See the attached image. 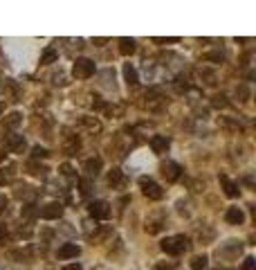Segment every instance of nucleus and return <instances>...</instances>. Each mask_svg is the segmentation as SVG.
Wrapping results in <instances>:
<instances>
[{
  "mask_svg": "<svg viewBox=\"0 0 256 270\" xmlns=\"http://www.w3.org/2000/svg\"><path fill=\"white\" fill-rule=\"evenodd\" d=\"M159 248H162L166 255L180 257V255H184V252L189 250V239L184 234H175V236H169V239L162 241V246Z\"/></svg>",
  "mask_w": 256,
  "mask_h": 270,
  "instance_id": "f257e3e1",
  "label": "nucleus"
},
{
  "mask_svg": "<svg viewBox=\"0 0 256 270\" xmlns=\"http://www.w3.org/2000/svg\"><path fill=\"white\" fill-rule=\"evenodd\" d=\"M95 61L92 59H86V56H81V59L74 61V68H72V74L77 79H90L92 74H95Z\"/></svg>",
  "mask_w": 256,
  "mask_h": 270,
  "instance_id": "f03ea898",
  "label": "nucleus"
},
{
  "mask_svg": "<svg viewBox=\"0 0 256 270\" xmlns=\"http://www.w3.org/2000/svg\"><path fill=\"white\" fill-rule=\"evenodd\" d=\"M140 187H142V192H144V196H146V198H151V201H159V198L164 196V192H162V187H159L155 180L146 178V176H142V178H140Z\"/></svg>",
  "mask_w": 256,
  "mask_h": 270,
  "instance_id": "7ed1b4c3",
  "label": "nucleus"
},
{
  "mask_svg": "<svg viewBox=\"0 0 256 270\" xmlns=\"http://www.w3.org/2000/svg\"><path fill=\"white\" fill-rule=\"evenodd\" d=\"M88 212H90L92 218L103 221V218H108V216H110V205H108L106 201H92L90 205H88Z\"/></svg>",
  "mask_w": 256,
  "mask_h": 270,
  "instance_id": "20e7f679",
  "label": "nucleus"
},
{
  "mask_svg": "<svg viewBox=\"0 0 256 270\" xmlns=\"http://www.w3.org/2000/svg\"><path fill=\"white\" fill-rule=\"evenodd\" d=\"M159 171H162V176L166 178V182H175L180 176H182V167H180L178 162H162V167H159Z\"/></svg>",
  "mask_w": 256,
  "mask_h": 270,
  "instance_id": "39448f33",
  "label": "nucleus"
},
{
  "mask_svg": "<svg viewBox=\"0 0 256 270\" xmlns=\"http://www.w3.org/2000/svg\"><path fill=\"white\" fill-rule=\"evenodd\" d=\"M39 214H41V218H45V221H56V218H61V214H63V205L56 201H52V203H48L43 210H39Z\"/></svg>",
  "mask_w": 256,
  "mask_h": 270,
  "instance_id": "423d86ee",
  "label": "nucleus"
},
{
  "mask_svg": "<svg viewBox=\"0 0 256 270\" xmlns=\"http://www.w3.org/2000/svg\"><path fill=\"white\" fill-rule=\"evenodd\" d=\"M56 255H58V259H77V257L81 255V248H79L77 243H63Z\"/></svg>",
  "mask_w": 256,
  "mask_h": 270,
  "instance_id": "0eeeda50",
  "label": "nucleus"
},
{
  "mask_svg": "<svg viewBox=\"0 0 256 270\" xmlns=\"http://www.w3.org/2000/svg\"><path fill=\"white\" fill-rule=\"evenodd\" d=\"M5 149L9 153H23L25 151V138L23 135H9L5 140Z\"/></svg>",
  "mask_w": 256,
  "mask_h": 270,
  "instance_id": "6e6552de",
  "label": "nucleus"
},
{
  "mask_svg": "<svg viewBox=\"0 0 256 270\" xmlns=\"http://www.w3.org/2000/svg\"><path fill=\"white\" fill-rule=\"evenodd\" d=\"M146 99H149V102H146V106H149L151 110H159V108L164 106V97H162V93H159L157 88L149 90V93H146Z\"/></svg>",
  "mask_w": 256,
  "mask_h": 270,
  "instance_id": "1a4fd4ad",
  "label": "nucleus"
},
{
  "mask_svg": "<svg viewBox=\"0 0 256 270\" xmlns=\"http://www.w3.org/2000/svg\"><path fill=\"white\" fill-rule=\"evenodd\" d=\"M171 147V140L166 138V135H153L151 138V149H153L155 153H166Z\"/></svg>",
  "mask_w": 256,
  "mask_h": 270,
  "instance_id": "9d476101",
  "label": "nucleus"
},
{
  "mask_svg": "<svg viewBox=\"0 0 256 270\" xmlns=\"http://www.w3.org/2000/svg\"><path fill=\"white\" fill-rule=\"evenodd\" d=\"M225 221H227L229 225H241V223L245 221V214H243L241 207H229V210L225 212Z\"/></svg>",
  "mask_w": 256,
  "mask_h": 270,
  "instance_id": "9b49d317",
  "label": "nucleus"
},
{
  "mask_svg": "<svg viewBox=\"0 0 256 270\" xmlns=\"http://www.w3.org/2000/svg\"><path fill=\"white\" fill-rule=\"evenodd\" d=\"M79 149H81V140H79V135H68V138H65V144H63V151L68 153V156H77Z\"/></svg>",
  "mask_w": 256,
  "mask_h": 270,
  "instance_id": "f8f14e48",
  "label": "nucleus"
},
{
  "mask_svg": "<svg viewBox=\"0 0 256 270\" xmlns=\"http://www.w3.org/2000/svg\"><path fill=\"white\" fill-rule=\"evenodd\" d=\"M102 167H103L102 158H90V160H86V164H83V169L88 171V176H97V173L102 171Z\"/></svg>",
  "mask_w": 256,
  "mask_h": 270,
  "instance_id": "ddd939ff",
  "label": "nucleus"
},
{
  "mask_svg": "<svg viewBox=\"0 0 256 270\" xmlns=\"http://www.w3.org/2000/svg\"><path fill=\"white\" fill-rule=\"evenodd\" d=\"M220 185H222V189H225V194H227L229 198H236V196H238V192H241L236 182L229 180L227 176H220Z\"/></svg>",
  "mask_w": 256,
  "mask_h": 270,
  "instance_id": "4468645a",
  "label": "nucleus"
},
{
  "mask_svg": "<svg viewBox=\"0 0 256 270\" xmlns=\"http://www.w3.org/2000/svg\"><path fill=\"white\" fill-rule=\"evenodd\" d=\"M135 50H137V43L133 39H119V52L124 54V56H131V54H135Z\"/></svg>",
  "mask_w": 256,
  "mask_h": 270,
  "instance_id": "2eb2a0df",
  "label": "nucleus"
},
{
  "mask_svg": "<svg viewBox=\"0 0 256 270\" xmlns=\"http://www.w3.org/2000/svg\"><path fill=\"white\" fill-rule=\"evenodd\" d=\"M124 79H126V84H128V86H137V84H140L137 70L133 68L131 63H126V65H124Z\"/></svg>",
  "mask_w": 256,
  "mask_h": 270,
  "instance_id": "dca6fc26",
  "label": "nucleus"
},
{
  "mask_svg": "<svg viewBox=\"0 0 256 270\" xmlns=\"http://www.w3.org/2000/svg\"><path fill=\"white\" fill-rule=\"evenodd\" d=\"M110 234H112V227L110 225H102L97 232H95V234L90 236V239H92V243H103V241H106Z\"/></svg>",
  "mask_w": 256,
  "mask_h": 270,
  "instance_id": "f3484780",
  "label": "nucleus"
},
{
  "mask_svg": "<svg viewBox=\"0 0 256 270\" xmlns=\"http://www.w3.org/2000/svg\"><path fill=\"white\" fill-rule=\"evenodd\" d=\"M81 126L88 128L90 133H99L102 131V122L97 117H81Z\"/></svg>",
  "mask_w": 256,
  "mask_h": 270,
  "instance_id": "a211bd4d",
  "label": "nucleus"
},
{
  "mask_svg": "<svg viewBox=\"0 0 256 270\" xmlns=\"http://www.w3.org/2000/svg\"><path fill=\"white\" fill-rule=\"evenodd\" d=\"M58 59V52L54 48H48V50H43V54H41V63L43 65H50V63H54V61Z\"/></svg>",
  "mask_w": 256,
  "mask_h": 270,
  "instance_id": "6ab92c4d",
  "label": "nucleus"
},
{
  "mask_svg": "<svg viewBox=\"0 0 256 270\" xmlns=\"http://www.w3.org/2000/svg\"><path fill=\"white\" fill-rule=\"evenodd\" d=\"M16 171L14 167H7V169H0V185H9L11 180H14Z\"/></svg>",
  "mask_w": 256,
  "mask_h": 270,
  "instance_id": "aec40b11",
  "label": "nucleus"
},
{
  "mask_svg": "<svg viewBox=\"0 0 256 270\" xmlns=\"http://www.w3.org/2000/svg\"><path fill=\"white\" fill-rule=\"evenodd\" d=\"M198 74H200V79H207V81H205L207 86H213V84H216V72H213V70L198 68Z\"/></svg>",
  "mask_w": 256,
  "mask_h": 270,
  "instance_id": "412c9836",
  "label": "nucleus"
},
{
  "mask_svg": "<svg viewBox=\"0 0 256 270\" xmlns=\"http://www.w3.org/2000/svg\"><path fill=\"white\" fill-rule=\"evenodd\" d=\"M218 124H220V126L222 128H229V131H243V126H241V124H238V122H232V119H229V117H220V119H218Z\"/></svg>",
  "mask_w": 256,
  "mask_h": 270,
  "instance_id": "4be33fe9",
  "label": "nucleus"
},
{
  "mask_svg": "<svg viewBox=\"0 0 256 270\" xmlns=\"http://www.w3.org/2000/svg\"><path fill=\"white\" fill-rule=\"evenodd\" d=\"M121 180H124V176H121L119 169H112V171H108V185H110V187L121 185Z\"/></svg>",
  "mask_w": 256,
  "mask_h": 270,
  "instance_id": "5701e85b",
  "label": "nucleus"
},
{
  "mask_svg": "<svg viewBox=\"0 0 256 270\" xmlns=\"http://www.w3.org/2000/svg\"><path fill=\"white\" fill-rule=\"evenodd\" d=\"M207 257L205 255H200V257H196L194 261H191V270H207Z\"/></svg>",
  "mask_w": 256,
  "mask_h": 270,
  "instance_id": "b1692460",
  "label": "nucleus"
},
{
  "mask_svg": "<svg viewBox=\"0 0 256 270\" xmlns=\"http://www.w3.org/2000/svg\"><path fill=\"white\" fill-rule=\"evenodd\" d=\"M20 119H23V115L20 113H11L9 117L5 119V128H16L20 124Z\"/></svg>",
  "mask_w": 256,
  "mask_h": 270,
  "instance_id": "393cba45",
  "label": "nucleus"
},
{
  "mask_svg": "<svg viewBox=\"0 0 256 270\" xmlns=\"http://www.w3.org/2000/svg\"><path fill=\"white\" fill-rule=\"evenodd\" d=\"M203 61H213V63H222L225 61V54L222 52H209L203 56Z\"/></svg>",
  "mask_w": 256,
  "mask_h": 270,
  "instance_id": "a878e982",
  "label": "nucleus"
},
{
  "mask_svg": "<svg viewBox=\"0 0 256 270\" xmlns=\"http://www.w3.org/2000/svg\"><path fill=\"white\" fill-rule=\"evenodd\" d=\"M211 106H213V108H225V106H229V102H227V97L220 93V95H213Z\"/></svg>",
  "mask_w": 256,
  "mask_h": 270,
  "instance_id": "bb28decb",
  "label": "nucleus"
},
{
  "mask_svg": "<svg viewBox=\"0 0 256 270\" xmlns=\"http://www.w3.org/2000/svg\"><path fill=\"white\" fill-rule=\"evenodd\" d=\"M236 97H238V102H247V99H250V88H247L245 84H241L236 88Z\"/></svg>",
  "mask_w": 256,
  "mask_h": 270,
  "instance_id": "cd10ccee",
  "label": "nucleus"
},
{
  "mask_svg": "<svg viewBox=\"0 0 256 270\" xmlns=\"http://www.w3.org/2000/svg\"><path fill=\"white\" fill-rule=\"evenodd\" d=\"M175 90H178V93H187L189 90V84H187V77H175Z\"/></svg>",
  "mask_w": 256,
  "mask_h": 270,
  "instance_id": "c85d7f7f",
  "label": "nucleus"
},
{
  "mask_svg": "<svg viewBox=\"0 0 256 270\" xmlns=\"http://www.w3.org/2000/svg\"><path fill=\"white\" fill-rule=\"evenodd\" d=\"M153 43H157V45H164V43H180V39H178V36H166V39H162V36H155Z\"/></svg>",
  "mask_w": 256,
  "mask_h": 270,
  "instance_id": "c756f323",
  "label": "nucleus"
},
{
  "mask_svg": "<svg viewBox=\"0 0 256 270\" xmlns=\"http://www.w3.org/2000/svg\"><path fill=\"white\" fill-rule=\"evenodd\" d=\"M79 185H81V194H83V196H90V180L83 178V180H79Z\"/></svg>",
  "mask_w": 256,
  "mask_h": 270,
  "instance_id": "7c9ffc66",
  "label": "nucleus"
},
{
  "mask_svg": "<svg viewBox=\"0 0 256 270\" xmlns=\"http://www.w3.org/2000/svg\"><path fill=\"white\" fill-rule=\"evenodd\" d=\"M243 270H256V259L254 257H247V259L243 261Z\"/></svg>",
  "mask_w": 256,
  "mask_h": 270,
  "instance_id": "2f4dec72",
  "label": "nucleus"
},
{
  "mask_svg": "<svg viewBox=\"0 0 256 270\" xmlns=\"http://www.w3.org/2000/svg\"><path fill=\"white\" fill-rule=\"evenodd\" d=\"M32 156H34V158H48L50 153H48V149H43V147H34V151H32Z\"/></svg>",
  "mask_w": 256,
  "mask_h": 270,
  "instance_id": "473e14b6",
  "label": "nucleus"
},
{
  "mask_svg": "<svg viewBox=\"0 0 256 270\" xmlns=\"http://www.w3.org/2000/svg\"><path fill=\"white\" fill-rule=\"evenodd\" d=\"M159 230H162V223H149V225H146V232H149V234H157Z\"/></svg>",
  "mask_w": 256,
  "mask_h": 270,
  "instance_id": "72a5a7b5",
  "label": "nucleus"
},
{
  "mask_svg": "<svg viewBox=\"0 0 256 270\" xmlns=\"http://www.w3.org/2000/svg\"><path fill=\"white\" fill-rule=\"evenodd\" d=\"M61 173H63V176H68V178H72V176H74V169L70 167V164H63V167H61Z\"/></svg>",
  "mask_w": 256,
  "mask_h": 270,
  "instance_id": "f704fd0d",
  "label": "nucleus"
},
{
  "mask_svg": "<svg viewBox=\"0 0 256 270\" xmlns=\"http://www.w3.org/2000/svg\"><path fill=\"white\" fill-rule=\"evenodd\" d=\"M34 214H36L34 205H27V207H25V210H23V216H25V218H32V216H34Z\"/></svg>",
  "mask_w": 256,
  "mask_h": 270,
  "instance_id": "c9c22d12",
  "label": "nucleus"
},
{
  "mask_svg": "<svg viewBox=\"0 0 256 270\" xmlns=\"http://www.w3.org/2000/svg\"><path fill=\"white\" fill-rule=\"evenodd\" d=\"M173 268H175L173 264H157L155 266V270H173Z\"/></svg>",
  "mask_w": 256,
  "mask_h": 270,
  "instance_id": "e433bc0d",
  "label": "nucleus"
},
{
  "mask_svg": "<svg viewBox=\"0 0 256 270\" xmlns=\"http://www.w3.org/2000/svg\"><path fill=\"white\" fill-rule=\"evenodd\" d=\"M5 239H7V227L2 225V223H0V243H2Z\"/></svg>",
  "mask_w": 256,
  "mask_h": 270,
  "instance_id": "4c0bfd02",
  "label": "nucleus"
},
{
  "mask_svg": "<svg viewBox=\"0 0 256 270\" xmlns=\"http://www.w3.org/2000/svg\"><path fill=\"white\" fill-rule=\"evenodd\" d=\"M7 210V198L5 196H0V214Z\"/></svg>",
  "mask_w": 256,
  "mask_h": 270,
  "instance_id": "58836bf2",
  "label": "nucleus"
},
{
  "mask_svg": "<svg viewBox=\"0 0 256 270\" xmlns=\"http://www.w3.org/2000/svg\"><path fill=\"white\" fill-rule=\"evenodd\" d=\"M63 270H81V264H70V266H65Z\"/></svg>",
  "mask_w": 256,
  "mask_h": 270,
  "instance_id": "ea45409f",
  "label": "nucleus"
},
{
  "mask_svg": "<svg viewBox=\"0 0 256 270\" xmlns=\"http://www.w3.org/2000/svg\"><path fill=\"white\" fill-rule=\"evenodd\" d=\"M108 39H95V45H103Z\"/></svg>",
  "mask_w": 256,
  "mask_h": 270,
  "instance_id": "a19ab883",
  "label": "nucleus"
},
{
  "mask_svg": "<svg viewBox=\"0 0 256 270\" xmlns=\"http://www.w3.org/2000/svg\"><path fill=\"white\" fill-rule=\"evenodd\" d=\"M2 110H5V106H2V104H0V113H2Z\"/></svg>",
  "mask_w": 256,
  "mask_h": 270,
  "instance_id": "79ce46f5",
  "label": "nucleus"
}]
</instances>
